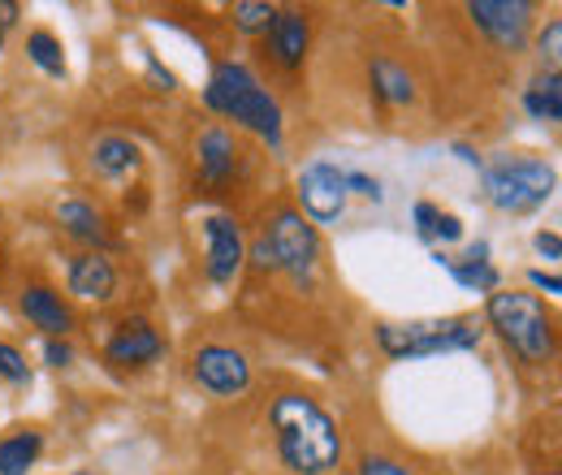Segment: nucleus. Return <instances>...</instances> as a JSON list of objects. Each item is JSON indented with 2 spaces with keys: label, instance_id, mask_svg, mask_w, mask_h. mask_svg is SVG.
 Returning <instances> with one entry per match:
<instances>
[{
  "label": "nucleus",
  "instance_id": "1",
  "mask_svg": "<svg viewBox=\"0 0 562 475\" xmlns=\"http://www.w3.org/2000/svg\"><path fill=\"white\" fill-rule=\"evenodd\" d=\"M269 423L278 432L281 463L294 475H325L338 467L342 459V437L334 415L321 407L316 398L303 394H281L269 407Z\"/></svg>",
  "mask_w": 562,
  "mask_h": 475
},
{
  "label": "nucleus",
  "instance_id": "2",
  "mask_svg": "<svg viewBox=\"0 0 562 475\" xmlns=\"http://www.w3.org/2000/svg\"><path fill=\"white\" fill-rule=\"evenodd\" d=\"M212 113H225L234 122H243L247 131H256L260 138H269V147H281V109L278 100L260 87V78L247 66H225L212 69L209 91H204Z\"/></svg>",
  "mask_w": 562,
  "mask_h": 475
},
{
  "label": "nucleus",
  "instance_id": "3",
  "mask_svg": "<svg viewBox=\"0 0 562 475\" xmlns=\"http://www.w3.org/2000/svg\"><path fill=\"white\" fill-rule=\"evenodd\" d=\"M490 325L502 333V341L528 359V363H550L554 359V316L546 312V303L537 294H519V290H493L490 294Z\"/></svg>",
  "mask_w": 562,
  "mask_h": 475
},
{
  "label": "nucleus",
  "instance_id": "4",
  "mask_svg": "<svg viewBox=\"0 0 562 475\" xmlns=\"http://www.w3.org/2000/svg\"><path fill=\"white\" fill-rule=\"evenodd\" d=\"M485 325L476 316H446V320H412V325H381L376 341L390 359H424L446 350H476Z\"/></svg>",
  "mask_w": 562,
  "mask_h": 475
},
{
  "label": "nucleus",
  "instance_id": "5",
  "mask_svg": "<svg viewBox=\"0 0 562 475\" xmlns=\"http://www.w3.org/2000/svg\"><path fill=\"white\" fill-rule=\"evenodd\" d=\"M554 169L537 156H502L485 169V191L502 212H532L554 195Z\"/></svg>",
  "mask_w": 562,
  "mask_h": 475
},
{
  "label": "nucleus",
  "instance_id": "6",
  "mask_svg": "<svg viewBox=\"0 0 562 475\" xmlns=\"http://www.w3.org/2000/svg\"><path fill=\"white\" fill-rule=\"evenodd\" d=\"M265 247H269V256H273V269H285L290 276H312L316 269V256H321V238H316V229L303 220V212H294V207H285L278 212L273 220H269V229H265Z\"/></svg>",
  "mask_w": 562,
  "mask_h": 475
},
{
  "label": "nucleus",
  "instance_id": "7",
  "mask_svg": "<svg viewBox=\"0 0 562 475\" xmlns=\"http://www.w3.org/2000/svg\"><path fill=\"white\" fill-rule=\"evenodd\" d=\"M468 18L490 35L497 48L519 53L528 44V26H532V4L528 0H472Z\"/></svg>",
  "mask_w": 562,
  "mask_h": 475
},
{
  "label": "nucleus",
  "instance_id": "8",
  "mask_svg": "<svg viewBox=\"0 0 562 475\" xmlns=\"http://www.w3.org/2000/svg\"><path fill=\"white\" fill-rule=\"evenodd\" d=\"M299 204L312 220L329 225L342 216L347 207V173H338L329 160H312L303 173H299Z\"/></svg>",
  "mask_w": 562,
  "mask_h": 475
},
{
  "label": "nucleus",
  "instance_id": "9",
  "mask_svg": "<svg viewBox=\"0 0 562 475\" xmlns=\"http://www.w3.org/2000/svg\"><path fill=\"white\" fill-rule=\"evenodd\" d=\"M191 376L216 398H234V394H243L251 385V363L234 346H204L191 359Z\"/></svg>",
  "mask_w": 562,
  "mask_h": 475
},
{
  "label": "nucleus",
  "instance_id": "10",
  "mask_svg": "<svg viewBox=\"0 0 562 475\" xmlns=\"http://www.w3.org/2000/svg\"><path fill=\"white\" fill-rule=\"evenodd\" d=\"M204 238H209V260H204V269L216 285H225V281H234V272L243 269V260H247V242H243V234H238V225L229 220V216H209L204 220Z\"/></svg>",
  "mask_w": 562,
  "mask_h": 475
},
{
  "label": "nucleus",
  "instance_id": "11",
  "mask_svg": "<svg viewBox=\"0 0 562 475\" xmlns=\"http://www.w3.org/2000/svg\"><path fill=\"white\" fill-rule=\"evenodd\" d=\"M18 307H22V316H26L35 329H44L48 338H66V333L74 329L70 307H66L61 294L48 290V285H26L22 298H18Z\"/></svg>",
  "mask_w": 562,
  "mask_h": 475
},
{
  "label": "nucleus",
  "instance_id": "12",
  "mask_svg": "<svg viewBox=\"0 0 562 475\" xmlns=\"http://www.w3.org/2000/svg\"><path fill=\"white\" fill-rule=\"evenodd\" d=\"M307 44H312V26L299 9H278L273 26H269V48L278 57V66L285 69H299L303 57H307Z\"/></svg>",
  "mask_w": 562,
  "mask_h": 475
},
{
  "label": "nucleus",
  "instance_id": "13",
  "mask_svg": "<svg viewBox=\"0 0 562 475\" xmlns=\"http://www.w3.org/2000/svg\"><path fill=\"white\" fill-rule=\"evenodd\" d=\"M160 350H165V341L147 320H126L109 341V359L122 363V367H143V363L160 359Z\"/></svg>",
  "mask_w": 562,
  "mask_h": 475
},
{
  "label": "nucleus",
  "instance_id": "14",
  "mask_svg": "<svg viewBox=\"0 0 562 475\" xmlns=\"http://www.w3.org/2000/svg\"><path fill=\"white\" fill-rule=\"evenodd\" d=\"M70 290L78 298L109 303L113 290H117V272H113V264H109L100 251H82V256L70 260Z\"/></svg>",
  "mask_w": 562,
  "mask_h": 475
},
{
  "label": "nucleus",
  "instance_id": "15",
  "mask_svg": "<svg viewBox=\"0 0 562 475\" xmlns=\"http://www.w3.org/2000/svg\"><path fill=\"white\" fill-rule=\"evenodd\" d=\"M57 220H61V229L70 234L74 242H87V247H104L109 242L104 216L91 204H82V200H66V204L57 207Z\"/></svg>",
  "mask_w": 562,
  "mask_h": 475
},
{
  "label": "nucleus",
  "instance_id": "16",
  "mask_svg": "<svg viewBox=\"0 0 562 475\" xmlns=\"http://www.w3.org/2000/svg\"><path fill=\"white\" fill-rule=\"evenodd\" d=\"M135 165H139V147H135L131 138L109 135L91 147V169H95L100 178H122V173H131Z\"/></svg>",
  "mask_w": 562,
  "mask_h": 475
},
{
  "label": "nucleus",
  "instance_id": "17",
  "mask_svg": "<svg viewBox=\"0 0 562 475\" xmlns=\"http://www.w3.org/2000/svg\"><path fill=\"white\" fill-rule=\"evenodd\" d=\"M234 138L225 135L221 126H212L200 135V173L209 178V182H225L229 173H234Z\"/></svg>",
  "mask_w": 562,
  "mask_h": 475
},
{
  "label": "nucleus",
  "instance_id": "18",
  "mask_svg": "<svg viewBox=\"0 0 562 475\" xmlns=\"http://www.w3.org/2000/svg\"><path fill=\"white\" fill-rule=\"evenodd\" d=\"M40 450H44V437L31 432V428L4 437V441H0V475H26L31 467H35Z\"/></svg>",
  "mask_w": 562,
  "mask_h": 475
},
{
  "label": "nucleus",
  "instance_id": "19",
  "mask_svg": "<svg viewBox=\"0 0 562 475\" xmlns=\"http://www.w3.org/2000/svg\"><path fill=\"white\" fill-rule=\"evenodd\" d=\"M372 91L385 100V104H412L416 100V87H412V73L394 61H372Z\"/></svg>",
  "mask_w": 562,
  "mask_h": 475
},
{
  "label": "nucleus",
  "instance_id": "20",
  "mask_svg": "<svg viewBox=\"0 0 562 475\" xmlns=\"http://www.w3.org/2000/svg\"><path fill=\"white\" fill-rule=\"evenodd\" d=\"M524 104H528V113H532L537 122H562V78L559 73H541V78L528 87Z\"/></svg>",
  "mask_w": 562,
  "mask_h": 475
},
{
  "label": "nucleus",
  "instance_id": "21",
  "mask_svg": "<svg viewBox=\"0 0 562 475\" xmlns=\"http://www.w3.org/2000/svg\"><path fill=\"white\" fill-rule=\"evenodd\" d=\"M26 53H31V61L44 69V73H53V78L66 73V57H61V39H57V35L31 31V35H26Z\"/></svg>",
  "mask_w": 562,
  "mask_h": 475
},
{
  "label": "nucleus",
  "instance_id": "22",
  "mask_svg": "<svg viewBox=\"0 0 562 475\" xmlns=\"http://www.w3.org/2000/svg\"><path fill=\"white\" fill-rule=\"evenodd\" d=\"M273 18H278V9L265 4V0H238V4H234V26H238L243 35H269Z\"/></svg>",
  "mask_w": 562,
  "mask_h": 475
},
{
  "label": "nucleus",
  "instance_id": "23",
  "mask_svg": "<svg viewBox=\"0 0 562 475\" xmlns=\"http://www.w3.org/2000/svg\"><path fill=\"white\" fill-rule=\"evenodd\" d=\"M437 264H446V269L454 272V281H459V285H472V290H497V269H490V264H472V260H468V264H454V260H441V256H437Z\"/></svg>",
  "mask_w": 562,
  "mask_h": 475
},
{
  "label": "nucleus",
  "instance_id": "24",
  "mask_svg": "<svg viewBox=\"0 0 562 475\" xmlns=\"http://www.w3.org/2000/svg\"><path fill=\"white\" fill-rule=\"evenodd\" d=\"M0 376H4V381H13V385H26V381H31L26 359H22L13 346H4V341H0Z\"/></svg>",
  "mask_w": 562,
  "mask_h": 475
},
{
  "label": "nucleus",
  "instance_id": "25",
  "mask_svg": "<svg viewBox=\"0 0 562 475\" xmlns=\"http://www.w3.org/2000/svg\"><path fill=\"white\" fill-rule=\"evenodd\" d=\"M541 57L550 61V73H559V57H562V22H550L546 35H541Z\"/></svg>",
  "mask_w": 562,
  "mask_h": 475
},
{
  "label": "nucleus",
  "instance_id": "26",
  "mask_svg": "<svg viewBox=\"0 0 562 475\" xmlns=\"http://www.w3.org/2000/svg\"><path fill=\"white\" fill-rule=\"evenodd\" d=\"M347 191L363 195V200H372V204H381V182L368 178V173H347Z\"/></svg>",
  "mask_w": 562,
  "mask_h": 475
},
{
  "label": "nucleus",
  "instance_id": "27",
  "mask_svg": "<svg viewBox=\"0 0 562 475\" xmlns=\"http://www.w3.org/2000/svg\"><path fill=\"white\" fill-rule=\"evenodd\" d=\"M432 238H446V242L463 238V225H459V216H454V212H437V220H432Z\"/></svg>",
  "mask_w": 562,
  "mask_h": 475
},
{
  "label": "nucleus",
  "instance_id": "28",
  "mask_svg": "<svg viewBox=\"0 0 562 475\" xmlns=\"http://www.w3.org/2000/svg\"><path fill=\"white\" fill-rule=\"evenodd\" d=\"M359 475H412V472L403 463H394V459H363Z\"/></svg>",
  "mask_w": 562,
  "mask_h": 475
},
{
  "label": "nucleus",
  "instance_id": "29",
  "mask_svg": "<svg viewBox=\"0 0 562 475\" xmlns=\"http://www.w3.org/2000/svg\"><path fill=\"white\" fill-rule=\"evenodd\" d=\"M44 354H48V363H53V367H66V363L74 359L70 346H66V341H57V338H48V346H44Z\"/></svg>",
  "mask_w": 562,
  "mask_h": 475
},
{
  "label": "nucleus",
  "instance_id": "30",
  "mask_svg": "<svg viewBox=\"0 0 562 475\" xmlns=\"http://www.w3.org/2000/svg\"><path fill=\"white\" fill-rule=\"evenodd\" d=\"M432 220H437V207H432V204H416V225H420L424 242H432Z\"/></svg>",
  "mask_w": 562,
  "mask_h": 475
},
{
  "label": "nucleus",
  "instance_id": "31",
  "mask_svg": "<svg viewBox=\"0 0 562 475\" xmlns=\"http://www.w3.org/2000/svg\"><path fill=\"white\" fill-rule=\"evenodd\" d=\"M537 251H541V256H550V260H559L562 256L559 234H537Z\"/></svg>",
  "mask_w": 562,
  "mask_h": 475
},
{
  "label": "nucleus",
  "instance_id": "32",
  "mask_svg": "<svg viewBox=\"0 0 562 475\" xmlns=\"http://www.w3.org/2000/svg\"><path fill=\"white\" fill-rule=\"evenodd\" d=\"M532 281H537V285H546V290H550V294H562V281L559 276H554V272H532Z\"/></svg>",
  "mask_w": 562,
  "mask_h": 475
},
{
  "label": "nucleus",
  "instance_id": "33",
  "mask_svg": "<svg viewBox=\"0 0 562 475\" xmlns=\"http://www.w3.org/2000/svg\"><path fill=\"white\" fill-rule=\"evenodd\" d=\"M251 256H256V269H273V256H269V247H265V238L256 242V251H251Z\"/></svg>",
  "mask_w": 562,
  "mask_h": 475
},
{
  "label": "nucleus",
  "instance_id": "34",
  "mask_svg": "<svg viewBox=\"0 0 562 475\" xmlns=\"http://www.w3.org/2000/svg\"><path fill=\"white\" fill-rule=\"evenodd\" d=\"M0 35H4V31H0Z\"/></svg>",
  "mask_w": 562,
  "mask_h": 475
}]
</instances>
